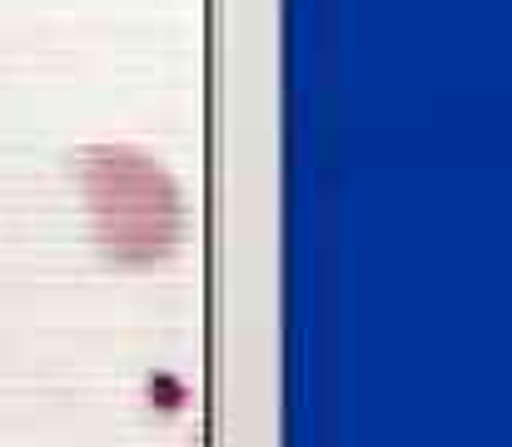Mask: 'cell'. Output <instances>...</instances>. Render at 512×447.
<instances>
[{
  "mask_svg": "<svg viewBox=\"0 0 512 447\" xmlns=\"http://www.w3.org/2000/svg\"><path fill=\"white\" fill-rule=\"evenodd\" d=\"M80 184L105 259L145 269L179 249L184 234L179 184L150 154L130 145H90L80 154Z\"/></svg>",
  "mask_w": 512,
  "mask_h": 447,
  "instance_id": "6da1fadb",
  "label": "cell"
}]
</instances>
